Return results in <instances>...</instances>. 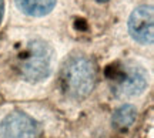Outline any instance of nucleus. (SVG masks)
Returning a JSON list of instances; mask_svg holds the SVG:
<instances>
[{
    "mask_svg": "<svg viewBox=\"0 0 154 138\" xmlns=\"http://www.w3.org/2000/svg\"><path fill=\"white\" fill-rule=\"evenodd\" d=\"M63 93L69 98L82 101L91 94L96 86V67L93 61L83 54L72 56L60 71Z\"/></svg>",
    "mask_w": 154,
    "mask_h": 138,
    "instance_id": "f257e3e1",
    "label": "nucleus"
},
{
    "mask_svg": "<svg viewBox=\"0 0 154 138\" xmlns=\"http://www.w3.org/2000/svg\"><path fill=\"white\" fill-rule=\"evenodd\" d=\"M0 138H38V124L23 111H13L0 121Z\"/></svg>",
    "mask_w": 154,
    "mask_h": 138,
    "instance_id": "20e7f679",
    "label": "nucleus"
},
{
    "mask_svg": "<svg viewBox=\"0 0 154 138\" xmlns=\"http://www.w3.org/2000/svg\"><path fill=\"white\" fill-rule=\"evenodd\" d=\"M128 33L134 41L151 46L154 40V11L151 6L136 7L128 17Z\"/></svg>",
    "mask_w": 154,
    "mask_h": 138,
    "instance_id": "39448f33",
    "label": "nucleus"
},
{
    "mask_svg": "<svg viewBox=\"0 0 154 138\" xmlns=\"http://www.w3.org/2000/svg\"><path fill=\"white\" fill-rule=\"evenodd\" d=\"M149 86V74L143 67L126 61L116 68L113 74V86L111 90L119 98H133L144 93Z\"/></svg>",
    "mask_w": 154,
    "mask_h": 138,
    "instance_id": "7ed1b4c3",
    "label": "nucleus"
},
{
    "mask_svg": "<svg viewBox=\"0 0 154 138\" xmlns=\"http://www.w3.org/2000/svg\"><path fill=\"white\" fill-rule=\"evenodd\" d=\"M136 118H137V110H136V107L131 104H124L114 111L111 122H113V125L116 128L126 130V128H130L136 122Z\"/></svg>",
    "mask_w": 154,
    "mask_h": 138,
    "instance_id": "0eeeda50",
    "label": "nucleus"
},
{
    "mask_svg": "<svg viewBox=\"0 0 154 138\" xmlns=\"http://www.w3.org/2000/svg\"><path fill=\"white\" fill-rule=\"evenodd\" d=\"M97 2H107V0H97Z\"/></svg>",
    "mask_w": 154,
    "mask_h": 138,
    "instance_id": "1a4fd4ad",
    "label": "nucleus"
},
{
    "mask_svg": "<svg viewBox=\"0 0 154 138\" xmlns=\"http://www.w3.org/2000/svg\"><path fill=\"white\" fill-rule=\"evenodd\" d=\"M17 9L30 17H43L54 9L57 0H14Z\"/></svg>",
    "mask_w": 154,
    "mask_h": 138,
    "instance_id": "423d86ee",
    "label": "nucleus"
},
{
    "mask_svg": "<svg viewBox=\"0 0 154 138\" xmlns=\"http://www.w3.org/2000/svg\"><path fill=\"white\" fill-rule=\"evenodd\" d=\"M54 50L42 39L29 41L26 53L20 61V74L29 83H42L53 71Z\"/></svg>",
    "mask_w": 154,
    "mask_h": 138,
    "instance_id": "f03ea898",
    "label": "nucleus"
},
{
    "mask_svg": "<svg viewBox=\"0 0 154 138\" xmlns=\"http://www.w3.org/2000/svg\"><path fill=\"white\" fill-rule=\"evenodd\" d=\"M3 10H5V0H0V20L3 16Z\"/></svg>",
    "mask_w": 154,
    "mask_h": 138,
    "instance_id": "6e6552de",
    "label": "nucleus"
}]
</instances>
